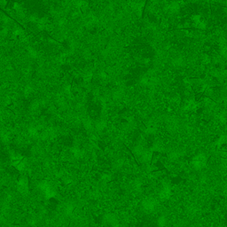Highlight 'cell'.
Wrapping results in <instances>:
<instances>
[{
  "mask_svg": "<svg viewBox=\"0 0 227 227\" xmlns=\"http://www.w3.org/2000/svg\"><path fill=\"white\" fill-rule=\"evenodd\" d=\"M17 191L23 195H26L29 192V184L27 176L22 175L17 182Z\"/></svg>",
  "mask_w": 227,
  "mask_h": 227,
  "instance_id": "obj_3",
  "label": "cell"
},
{
  "mask_svg": "<svg viewBox=\"0 0 227 227\" xmlns=\"http://www.w3.org/2000/svg\"><path fill=\"white\" fill-rule=\"evenodd\" d=\"M106 127H107V123L105 121H102V120H99L94 123V130H96L97 131H102L106 129Z\"/></svg>",
  "mask_w": 227,
  "mask_h": 227,
  "instance_id": "obj_9",
  "label": "cell"
},
{
  "mask_svg": "<svg viewBox=\"0 0 227 227\" xmlns=\"http://www.w3.org/2000/svg\"><path fill=\"white\" fill-rule=\"evenodd\" d=\"M105 221H106L110 226L114 225V224H116V223H118V220H117L115 215H114V214H108V215L105 217Z\"/></svg>",
  "mask_w": 227,
  "mask_h": 227,
  "instance_id": "obj_10",
  "label": "cell"
},
{
  "mask_svg": "<svg viewBox=\"0 0 227 227\" xmlns=\"http://www.w3.org/2000/svg\"><path fill=\"white\" fill-rule=\"evenodd\" d=\"M11 162L12 165L18 170V171H23L26 169V161L25 158L19 154V153H13L11 156Z\"/></svg>",
  "mask_w": 227,
  "mask_h": 227,
  "instance_id": "obj_1",
  "label": "cell"
},
{
  "mask_svg": "<svg viewBox=\"0 0 227 227\" xmlns=\"http://www.w3.org/2000/svg\"><path fill=\"white\" fill-rule=\"evenodd\" d=\"M75 209L76 207L73 203H67L63 208V212L66 216L69 217V216H72V214L75 211Z\"/></svg>",
  "mask_w": 227,
  "mask_h": 227,
  "instance_id": "obj_8",
  "label": "cell"
},
{
  "mask_svg": "<svg viewBox=\"0 0 227 227\" xmlns=\"http://www.w3.org/2000/svg\"><path fill=\"white\" fill-rule=\"evenodd\" d=\"M156 200L153 198H147L142 201V208L147 212H153L156 208Z\"/></svg>",
  "mask_w": 227,
  "mask_h": 227,
  "instance_id": "obj_5",
  "label": "cell"
},
{
  "mask_svg": "<svg viewBox=\"0 0 227 227\" xmlns=\"http://www.w3.org/2000/svg\"><path fill=\"white\" fill-rule=\"evenodd\" d=\"M171 194H172L171 187L169 185H164L161 187L160 192H159V197H160L161 200L165 201V200H169L170 198Z\"/></svg>",
  "mask_w": 227,
  "mask_h": 227,
  "instance_id": "obj_6",
  "label": "cell"
},
{
  "mask_svg": "<svg viewBox=\"0 0 227 227\" xmlns=\"http://www.w3.org/2000/svg\"><path fill=\"white\" fill-rule=\"evenodd\" d=\"M38 187H39V190L41 191V192L43 194L44 198L47 200L52 199V198L55 197V195H56L55 190L52 188L51 184L47 181H42L39 184Z\"/></svg>",
  "mask_w": 227,
  "mask_h": 227,
  "instance_id": "obj_2",
  "label": "cell"
},
{
  "mask_svg": "<svg viewBox=\"0 0 227 227\" xmlns=\"http://www.w3.org/2000/svg\"><path fill=\"white\" fill-rule=\"evenodd\" d=\"M192 166L195 169V170H201L202 168H204V166L207 163V158L204 154L200 153L197 154L196 156H194L192 159Z\"/></svg>",
  "mask_w": 227,
  "mask_h": 227,
  "instance_id": "obj_4",
  "label": "cell"
},
{
  "mask_svg": "<svg viewBox=\"0 0 227 227\" xmlns=\"http://www.w3.org/2000/svg\"><path fill=\"white\" fill-rule=\"evenodd\" d=\"M157 226L159 227H164L167 224V218L165 216H160L158 218H157Z\"/></svg>",
  "mask_w": 227,
  "mask_h": 227,
  "instance_id": "obj_11",
  "label": "cell"
},
{
  "mask_svg": "<svg viewBox=\"0 0 227 227\" xmlns=\"http://www.w3.org/2000/svg\"><path fill=\"white\" fill-rule=\"evenodd\" d=\"M111 227H123L121 224H119V223H116V224H114L113 226H111Z\"/></svg>",
  "mask_w": 227,
  "mask_h": 227,
  "instance_id": "obj_12",
  "label": "cell"
},
{
  "mask_svg": "<svg viewBox=\"0 0 227 227\" xmlns=\"http://www.w3.org/2000/svg\"><path fill=\"white\" fill-rule=\"evenodd\" d=\"M28 133H29V136L31 139H35L40 138V136H41V133H40L39 130H38L37 127H34V126H31V127L29 128Z\"/></svg>",
  "mask_w": 227,
  "mask_h": 227,
  "instance_id": "obj_7",
  "label": "cell"
}]
</instances>
